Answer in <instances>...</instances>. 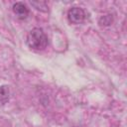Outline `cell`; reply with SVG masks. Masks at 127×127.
Masks as SVG:
<instances>
[{
    "label": "cell",
    "mask_w": 127,
    "mask_h": 127,
    "mask_svg": "<svg viewBox=\"0 0 127 127\" xmlns=\"http://www.w3.org/2000/svg\"><path fill=\"white\" fill-rule=\"evenodd\" d=\"M27 44L33 50L43 51L47 48L49 41L47 35L41 28H34L27 36Z\"/></svg>",
    "instance_id": "1"
},
{
    "label": "cell",
    "mask_w": 127,
    "mask_h": 127,
    "mask_svg": "<svg viewBox=\"0 0 127 127\" xmlns=\"http://www.w3.org/2000/svg\"><path fill=\"white\" fill-rule=\"evenodd\" d=\"M85 17V12L80 7H72L67 12V20L71 24H80L84 21Z\"/></svg>",
    "instance_id": "2"
},
{
    "label": "cell",
    "mask_w": 127,
    "mask_h": 127,
    "mask_svg": "<svg viewBox=\"0 0 127 127\" xmlns=\"http://www.w3.org/2000/svg\"><path fill=\"white\" fill-rule=\"evenodd\" d=\"M13 12L15 13V15L17 16V18L21 19V20H24L26 19L29 14H30V11H29V8L27 7V5L23 2H16L14 5H13Z\"/></svg>",
    "instance_id": "3"
},
{
    "label": "cell",
    "mask_w": 127,
    "mask_h": 127,
    "mask_svg": "<svg viewBox=\"0 0 127 127\" xmlns=\"http://www.w3.org/2000/svg\"><path fill=\"white\" fill-rule=\"evenodd\" d=\"M9 96H10V88L8 85L4 84L0 86V106L5 105L8 100H9Z\"/></svg>",
    "instance_id": "4"
},
{
    "label": "cell",
    "mask_w": 127,
    "mask_h": 127,
    "mask_svg": "<svg viewBox=\"0 0 127 127\" xmlns=\"http://www.w3.org/2000/svg\"><path fill=\"white\" fill-rule=\"evenodd\" d=\"M103 21V24H101V25H104V26H108V25H110L111 23H112V17L110 16V15H107V16H103L100 20H99V22H102Z\"/></svg>",
    "instance_id": "5"
}]
</instances>
